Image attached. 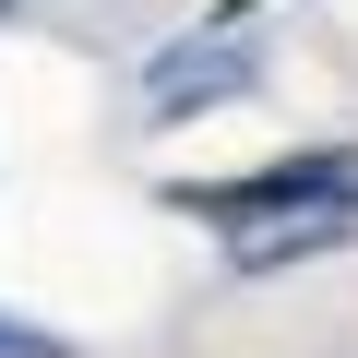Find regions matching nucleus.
<instances>
[{
    "label": "nucleus",
    "instance_id": "f257e3e1",
    "mask_svg": "<svg viewBox=\"0 0 358 358\" xmlns=\"http://www.w3.org/2000/svg\"><path fill=\"white\" fill-rule=\"evenodd\" d=\"M179 215H203L251 275L263 263H310V251L358 239V155H287V167L215 179V192H179Z\"/></svg>",
    "mask_w": 358,
    "mask_h": 358
},
{
    "label": "nucleus",
    "instance_id": "f03ea898",
    "mask_svg": "<svg viewBox=\"0 0 358 358\" xmlns=\"http://www.w3.org/2000/svg\"><path fill=\"white\" fill-rule=\"evenodd\" d=\"M239 13H251V0H239ZM239 13H215V36H203V48H167V60L143 72V96H155L167 120H179V108H215V96H239V84L263 72V48H251V24H239Z\"/></svg>",
    "mask_w": 358,
    "mask_h": 358
},
{
    "label": "nucleus",
    "instance_id": "7ed1b4c3",
    "mask_svg": "<svg viewBox=\"0 0 358 358\" xmlns=\"http://www.w3.org/2000/svg\"><path fill=\"white\" fill-rule=\"evenodd\" d=\"M0 358H72V346H48V334H13V322H0Z\"/></svg>",
    "mask_w": 358,
    "mask_h": 358
},
{
    "label": "nucleus",
    "instance_id": "20e7f679",
    "mask_svg": "<svg viewBox=\"0 0 358 358\" xmlns=\"http://www.w3.org/2000/svg\"><path fill=\"white\" fill-rule=\"evenodd\" d=\"M0 13H13V0H0Z\"/></svg>",
    "mask_w": 358,
    "mask_h": 358
}]
</instances>
